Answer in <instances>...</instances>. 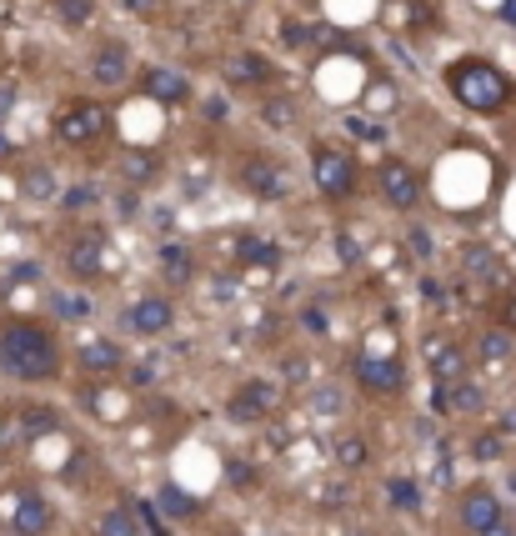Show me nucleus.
Returning a JSON list of instances; mask_svg holds the SVG:
<instances>
[{
    "instance_id": "1",
    "label": "nucleus",
    "mask_w": 516,
    "mask_h": 536,
    "mask_svg": "<svg viewBox=\"0 0 516 536\" xmlns=\"http://www.w3.org/2000/svg\"><path fill=\"white\" fill-rule=\"evenodd\" d=\"M0 371L21 386H51L66 371V351L46 321H6L0 326Z\"/></svg>"
},
{
    "instance_id": "2",
    "label": "nucleus",
    "mask_w": 516,
    "mask_h": 536,
    "mask_svg": "<svg viewBox=\"0 0 516 536\" xmlns=\"http://www.w3.org/2000/svg\"><path fill=\"white\" fill-rule=\"evenodd\" d=\"M441 81H446V91L456 96V106H466V111H476V116H496V111H506V106L516 101L511 76L496 71V66L481 61V56H461V61H451Z\"/></svg>"
},
{
    "instance_id": "3",
    "label": "nucleus",
    "mask_w": 516,
    "mask_h": 536,
    "mask_svg": "<svg viewBox=\"0 0 516 536\" xmlns=\"http://www.w3.org/2000/svg\"><path fill=\"white\" fill-rule=\"evenodd\" d=\"M281 401H286V391H281L276 376H246L241 386H231L221 416L231 426H266V421L281 416Z\"/></svg>"
},
{
    "instance_id": "4",
    "label": "nucleus",
    "mask_w": 516,
    "mask_h": 536,
    "mask_svg": "<svg viewBox=\"0 0 516 536\" xmlns=\"http://www.w3.org/2000/svg\"><path fill=\"white\" fill-rule=\"evenodd\" d=\"M351 381H356L366 396L386 401V396H406L411 366H406V356H401V351H386V356H376V351L356 346V356H351Z\"/></svg>"
},
{
    "instance_id": "5",
    "label": "nucleus",
    "mask_w": 516,
    "mask_h": 536,
    "mask_svg": "<svg viewBox=\"0 0 516 536\" xmlns=\"http://www.w3.org/2000/svg\"><path fill=\"white\" fill-rule=\"evenodd\" d=\"M311 181L326 201H351L361 191V166L351 151L331 146V141H316L311 146Z\"/></svg>"
},
{
    "instance_id": "6",
    "label": "nucleus",
    "mask_w": 516,
    "mask_h": 536,
    "mask_svg": "<svg viewBox=\"0 0 516 536\" xmlns=\"http://www.w3.org/2000/svg\"><path fill=\"white\" fill-rule=\"evenodd\" d=\"M106 131H111V106L96 101V96H81V101H71V106L56 116V141L71 146V151L96 146Z\"/></svg>"
},
{
    "instance_id": "7",
    "label": "nucleus",
    "mask_w": 516,
    "mask_h": 536,
    "mask_svg": "<svg viewBox=\"0 0 516 536\" xmlns=\"http://www.w3.org/2000/svg\"><path fill=\"white\" fill-rule=\"evenodd\" d=\"M376 191H381V201H386L391 211L411 216V211L421 206V196H426V181H421V171H416L406 156H386V161L376 166Z\"/></svg>"
},
{
    "instance_id": "8",
    "label": "nucleus",
    "mask_w": 516,
    "mask_h": 536,
    "mask_svg": "<svg viewBox=\"0 0 516 536\" xmlns=\"http://www.w3.org/2000/svg\"><path fill=\"white\" fill-rule=\"evenodd\" d=\"M121 326H126L131 336L161 341V336H166V331L176 326V301H171V296H161V291H146V296H136V301L126 306Z\"/></svg>"
},
{
    "instance_id": "9",
    "label": "nucleus",
    "mask_w": 516,
    "mask_h": 536,
    "mask_svg": "<svg viewBox=\"0 0 516 536\" xmlns=\"http://www.w3.org/2000/svg\"><path fill=\"white\" fill-rule=\"evenodd\" d=\"M421 361H426V371H431V386H446V381L471 376V351H466L456 336H441V331L421 341Z\"/></svg>"
},
{
    "instance_id": "10",
    "label": "nucleus",
    "mask_w": 516,
    "mask_h": 536,
    "mask_svg": "<svg viewBox=\"0 0 516 536\" xmlns=\"http://www.w3.org/2000/svg\"><path fill=\"white\" fill-rule=\"evenodd\" d=\"M236 181H241V191H251L256 201H281V196L291 191L281 161H271V156H261V151H246V156H241Z\"/></svg>"
},
{
    "instance_id": "11",
    "label": "nucleus",
    "mask_w": 516,
    "mask_h": 536,
    "mask_svg": "<svg viewBox=\"0 0 516 536\" xmlns=\"http://www.w3.org/2000/svg\"><path fill=\"white\" fill-rule=\"evenodd\" d=\"M461 276H471V286H486V291H506V286H516L511 281V266L496 256V246H486V241H471L466 251H461Z\"/></svg>"
},
{
    "instance_id": "12",
    "label": "nucleus",
    "mask_w": 516,
    "mask_h": 536,
    "mask_svg": "<svg viewBox=\"0 0 516 536\" xmlns=\"http://www.w3.org/2000/svg\"><path fill=\"white\" fill-rule=\"evenodd\" d=\"M506 516V506H501V496L491 491V486H466L461 496H456V526L466 531V536H481L486 526H496Z\"/></svg>"
},
{
    "instance_id": "13",
    "label": "nucleus",
    "mask_w": 516,
    "mask_h": 536,
    "mask_svg": "<svg viewBox=\"0 0 516 536\" xmlns=\"http://www.w3.org/2000/svg\"><path fill=\"white\" fill-rule=\"evenodd\" d=\"M471 361H476L486 376L511 371V366H516V336H511V331H501L496 321H491V326H481V331L471 336Z\"/></svg>"
},
{
    "instance_id": "14",
    "label": "nucleus",
    "mask_w": 516,
    "mask_h": 536,
    "mask_svg": "<svg viewBox=\"0 0 516 536\" xmlns=\"http://www.w3.org/2000/svg\"><path fill=\"white\" fill-rule=\"evenodd\" d=\"M76 371L91 376V381H111V376L126 371V346L111 341V336H91V341L76 346Z\"/></svg>"
},
{
    "instance_id": "15",
    "label": "nucleus",
    "mask_w": 516,
    "mask_h": 536,
    "mask_svg": "<svg viewBox=\"0 0 516 536\" xmlns=\"http://www.w3.org/2000/svg\"><path fill=\"white\" fill-rule=\"evenodd\" d=\"M436 416H481L486 411V386L461 376V381H446V386H431V401H426Z\"/></svg>"
},
{
    "instance_id": "16",
    "label": "nucleus",
    "mask_w": 516,
    "mask_h": 536,
    "mask_svg": "<svg viewBox=\"0 0 516 536\" xmlns=\"http://www.w3.org/2000/svg\"><path fill=\"white\" fill-rule=\"evenodd\" d=\"M61 261H66V271H71L76 281H101V276H106V241H101V231L71 236L66 251H61Z\"/></svg>"
},
{
    "instance_id": "17",
    "label": "nucleus",
    "mask_w": 516,
    "mask_h": 536,
    "mask_svg": "<svg viewBox=\"0 0 516 536\" xmlns=\"http://www.w3.org/2000/svg\"><path fill=\"white\" fill-rule=\"evenodd\" d=\"M51 526H56V506L31 486V491H21L16 496V511H11V531L16 536H51Z\"/></svg>"
},
{
    "instance_id": "18",
    "label": "nucleus",
    "mask_w": 516,
    "mask_h": 536,
    "mask_svg": "<svg viewBox=\"0 0 516 536\" xmlns=\"http://www.w3.org/2000/svg\"><path fill=\"white\" fill-rule=\"evenodd\" d=\"M301 406H306L311 421H341L346 406H351V391H346V381H311L301 391Z\"/></svg>"
},
{
    "instance_id": "19",
    "label": "nucleus",
    "mask_w": 516,
    "mask_h": 536,
    "mask_svg": "<svg viewBox=\"0 0 516 536\" xmlns=\"http://www.w3.org/2000/svg\"><path fill=\"white\" fill-rule=\"evenodd\" d=\"M141 91L156 101V106H186L191 101V81L181 76V71H171V66H146L141 71Z\"/></svg>"
},
{
    "instance_id": "20",
    "label": "nucleus",
    "mask_w": 516,
    "mask_h": 536,
    "mask_svg": "<svg viewBox=\"0 0 516 536\" xmlns=\"http://www.w3.org/2000/svg\"><path fill=\"white\" fill-rule=\"evenodd\" d=\"M126 76H131V46L126 41H101L96 46V56H91V81L96 86H126Z\"/></svg>"
},
{
    "instance_id": "21",
    "label": "nucleus",
    "mask_w": 516,
    "mask_h": 536,
    "mask_svg": "<svg viewBox=\"0 0 516 536\" xmlns=\"http://www.w3.org/2000/svg\"><path fill=\"white\" fill-rule=\"evenodd\" d=\"M221 76H226V86H271L276 81V66L266 61V56H256V51H231L226 61H221Z\"/></svg>"
},
{
    "instance_id": "22",
    "label": "nucleus",
    "mask_w": 516,
    "mask_h": 536,
    "mask_svg": "<svg viewBox=\"0 0 516 536\" xmlns=\"http://www.w3.org/2000/svg\"><path fill=\"white\" fill-rule=\"evenodd\" d=\"M371 456H376V451H371V436H366V431H341V436L331 441V461H336L341 471H351V476L366 471Z\"/></svg>"
},
{
    "instance_id": "23",
    "label": "nucleus",
    "mask_w": 516,
    "mask_h": 536,
    "mask_svg": "<svg viewBox=\"0 0 516 536\" xmlns=\"http://www.w3.org/2000/svg\"><path fill=\"white\" fill-rule=\"evenodd\" d=\"M21 196H26L31 206H51V201L61 196V181H56V171H51V166H41V161L21 166Z\"/></svg>"
},
{
    "instance_id": "24",
    "label": "nucleus",
    "mask_w": 516,
    "mask_h": 536,
    "mask_svg": "<svg viewBox=\"0 0 516 536\" xmlns=\"http://www.w3.org/2000/svg\"><path fill=\"white\" fill-rule=\"evenodd\" d=\"M146 526L136 521V511L131 506H121V501H111V506H101L96 511V521H91V536H141Z\"/></svg>"
},
{
    "instance_id": "25",
    "label": "nucleus",
    "mask_w": 516,
    "mask_h": 536,
    "mask_svg": "<svg viewBox=\"0 0 516 536\" xmlns=\"http://www.w3.org/2000/svg\"><path fill=\"white\" fill-rule=\"evenodd\" d=\"M386 26L426 31V26H436V6H431V0H391V6H386Z\"/></svg>"
},
{
    "instance_id": "26",
    "label": "nucleus",
    "mask_w": 516,
    "mask_h": 536,
    "mask_svg": "<svg viewBox=\"0 0 516 536\" xmlns=\"http://www.w3.org/2000/svg\"><path fill=\"white\" fill-rule=\"evenodd\" d=\"M16 421H21V436H26V441H41V436H51V431L61 426V411L46 406V401H26V406L16 411Z\"/></svg>"
},
{
    "instance_id": "27",
    "label": "nucleus",
    "mask_w": 516,
    "mask_h": 536,
    "mask_svg": "<svg viewBox=\"0 0 516 536\" xmlns=\"http://www.w3.org/2000/svg\"><path fill=\"white\" fill-rule=\"evenodd\" d=\"M256 116H261V126H266V131H296V121H301L296 101H291V96H281V91H271V96L256 106Z\"/></svg>"
},
{
    "instance_id": "28",
    "label": "nucleus",
    "mask_w": 516,
    "mask_h": 536,
    "mask_svg": "<svg viewBox=\"0 0 516 536\" xmlns=\"http://www.w3.org/2000/svg\"><path fill=\"white\" fill-rule=\"evenodd\" d=\"M236 261H241V266L276 271V266H281V246L266 241V236H236Z\"/></svg>"
},
{
    "instance_id": "29",
    "label": "nucleus",
    "mask_w": 516,
    "mask_h": 536,
    "mask_svg": "<svg viewBox=\"0 0 516 536\" xmlns=\"http://www.w3.org/2000/svg\"><path fill=\"white\" fill-rule=\"evenodd\" d=\"M161 271H166L171 286H191V276H196V256H191V246L166 241V246H161Z\"/></svg>"
},
{
    "instance_id": "30",
    "label": "nucleus",
    "mask_w": 516,
    "mask_h": 536,
    "mask_svg": "<svg viewBox=\"0 0 516 536\" xmlns=\"http://www.w3.org/2000/svg\"><path fill=\"white\" fill-rule=\"evenodd\" d=\"M161 166H166L161 151H126V156H121V176H126L131 186H151V181L161 176Z\"/></svg>"
},
{
    "instance_id": "31",
    "label": "nucleus",
    "mask_w": 516,
    "mask_h": 536,
    "mask_svg": "<svg viewBox=\"0 0 516 536\" xmlns=\"http://www.w3.org/2000/svg\"><path fill=\"white\" fill-rule=\"evenodd\" d=\"M86 401H91V416H96V421H126V416H131V411H126V396H121V391H111L106 381H101V386H91V391H86Z\"/></svg>"
},
{
    "instance_id": "32",
    "label": "nucleus",
    "mask_w": 516,
    "mask_h": 536,
    "mask_svg": "<svg viewBox=\"0 0 516 536\" xmlns=\"http://www.w3.org/2000/svg\"><path fill=\"white\" fill-rule=\"evenodd\" d=\"M276 381H281V391H306V386H311V356L286 351L281 366H276Z\"/></svg>"
},
{
    "instance_id": "33",
    "label": "nucleus",
    "mask_w": 516,
    "mask_h": 536,
    "mask_svg": "<svg viewBox=\"0 0 516 536\" xmlns=\"http://www.w3.org/2000/svg\"><path fill=\"white\" fill-rule=\"evenodd\" d=\"M506 446H511V441H506L496 426H486V431H476V436H471V446H466V451H471V461L491 466V461H501V456H506Z\"/></svg>"
},
{
    "instance_id": "34",
    "label": "nucleus",
    "mask_w": 516,
    "mask_h": 536,
    "mask_svg": "<svg viewBox=\"0 0 516 536\" xmlns=\"http://www.w3.org/2000/svg\"><path fill=\"white\" fill-rule=\"evenodd\" d=\"M131 371H126V381L136 386V391H151V386H161V376H166V361L161 356H146V361H126Z\"/></svg>"
},
{
    "instance_id": "35",
    "label": "nucleus",
    "mask_w": 516,
    "mask_h": 536,
    "mask_svg": "<svg viewBox=\"0 0 516 536\" xmlns=\"http://www.w3.org/2000/svg\"><path fill=\"white\" fill-rule=\"evenodd\" d=\"M226 476H231V486H236V491H246V496H251V491H261V471H256L246 456H231Z\"/></svg>"
},
{
    "instance_id": "36",
    "label": "nucleus",
    "mask_w": 516,
    "mask_h": 536,
    "mask_svg": "<svg viewBox=\"0 0 516 536\" xmlns=\"http://www.w3.org/2000/svg\"><path fill=\"white\" fill-rule=\"evenodd\" d=\"M261 446H266L271 456H286V451L296 446V441H291V426H286L281 416H276V421H266V431H261Z\"/></svg>"
},
{
    "instance_id": "37",
    "label": "nucleus",
    "mask_w": 516,
    "mask_h": 536,
    "mask_svg": "<svg viewBox=\"0 0 516 536\" xmlns=\"http://www.w3.org/2000/svg\"><path fill=\"white\" fill-rule=\"evenodd\" d=\"M56 16H61V26H86L96 16V6L91 0H56Z\"/></svg>"
},
{
    "instance_id": "38",
    "label": "nucleus",
    "mask_w": 516,
    "mask_h": 536,
    "mask_svg": "<svg viewBox=\"0 0 516 536\" xmlns=\"http://www.w3.org/2000/svg\"><path fill=\"white\" fill-rule=\"evenodd\" d=\"M116 6H121L126 16H136V21H156V16H166L171 0H116Z\"/></svg>"
},
{
    "instance_id": "39",
    "label": "nucleus",
    "mask_w": 516,
    "mask_h": 536,
    "mask_svg": "<svg viewBox=\"0 0 516 536\" xmlns=\"http://www.w3.org/2000/svg\"><path fill=\"white\" fill-rule=\"evenodd\" d=\"M366 101H371L376 111H396V101H401V91H396V81H371V91H366Z\"/></svg>"
},
{
    "instance_id": "40",
    "label": "nucleus",
    "mask_w": 516,
    "mask_h": 536,
    "mask_svg": "<svg viewBox=\"0 0 516 536\" xmlns=\"http://www.w3.org/2000/svg\"><path fill=\"white\" fill-rule=\"evenodd\" d=\"M496 326L516 336V286H506V291L496 296Z\"/></svg>"
},
{
    "instance_id": "41",
    "label": "nucleus",
    "mask_w": 516,
    "mask_h": 536,
    "mask_svg": "<svg viewBox=\"0 0 516 536\" xmlns=\"http://www.w3.org/2000/svg\"><path fill=\"white\" fill-rule=\"evenodd\" d=\"M301 331H306V336H316V341H321V336H331L326 311H321V306H301Z\"/></svg>"
},
{
    "instance_id": "42",
    "label": "nucleus",
    "mask_w": 516,
    "mask_h": 536,
    "mask_svg": "<svg viewBox=\"0 0 516 536\" xmlns=\"http://www.w3.org/2000/svg\"><path fill=\"white\" fill-rule=\"evenodd\" d=\"M61 206H66V211H91V206H96V186H71V191L61 196Z\"/></svg>"
},
{
    "instance_id": "43",
    "label": "nucleus",
    "mask_w": 516,
    "mask_h": 536,
    "mask_svg": "<svg viewBox=\"0 0 516 536\" xmlns=\"http://www.w3.org/2000/svg\"><path fill=\"white\" fill-rule=\"evenodd\" d=\"M161 501H166V506H171L176 516H196V511H201V506H196V501H186V496H181L176 486H161Z\"/></svg>"
},
{
    "instance_id": "44",
    "label": "nucleus",
    "mask_w": 516,
    "mask_h": 536,
    "mask_svg": "<svg viewBox=\"0 0 516 536\" xmlns=\"http://www.w3.org/2000/svg\"><path fill=\"white\" fill-rule=\"evenodd\" d=\"M386 496H391L396 506H416V491H411V481H406V476H396V481H386Z\"/></svg>"
},
{
    "instance_id": "45",
    "label": "nucleus",
    "mask_w": 516,
    "mask_h": 536,
    "mask_svg": "<svg viewBox=\"0 0 516 536\" xmlns=\"http://www.w3.org/2000/svg\"><path fill=\"white\" fill-rule=\"evenodd\" d=\"M336 256H341V261H346V266H356V261H361V256H366V251H361V246H356V236H346V231H341V236H336Z\"/></svg>"
},
{
    "instance_id": "46",
    "label": "nucleus",
    "mask_w": 516,
    "mask_h": 536,
    "mask_svg": "<svg viewBox=\"0 0 516 536\" xmlns=\"http://www.w3.org/2000/svg\"><path fill=\"white\" fill-rule=\"evenodd\" d=\"M421 301H426V306H446V286L426 276V281H421Z\"/></svg>"
},
{
    "instance_id": "47",
    "label": "nucleus",
    "mask_w": 516,
    "mask_h": 536,
    "mask_svg": "<svg viewBox=\"0 0 516 536\" xmlns=\"http://www.w3.org/2000/svg\"><path fill=\"white\" fill-rule=\"evenodd\" d=\"M346 131H356V136H366V141H381V131H376L366 116H346Z\"/></svg>"
},
{
    "instance_id": "48",
    "label": "nucleus",
    "mask_w": 516,
    "mask_h": 536,
    "mask_svg": "<svg viewBox=\"0 0 516 536\" xmlns=\"http://www.w3.org/2000/svg\"><path fill=\"white\" fill-rule=\"evenodd\" d=\"M406 241H411V251H416V256H421V261H426V256H431V251H436V241H431V236H426V231H421V226H416V231H411V236H406Z\"/></svg>"
},
{
    "instance_id": "49",
    "label": "nucleus",
    "mask_w": 516,
    "mask_h": 536,
    "mask_svg": "<svg viewBox=\"0 0 516 536\" xmlns=\"http://www.w3.org/2000/svg\"><path fill=\"white\" fill-rule=\"evenodd\" d=\"M56 311H61V316H86V301H81V296H61Z\"/></svg>"
},
{
    "instance_id": "50",
    "label": "nucleus",
    "mask_w": 516,
    "mask_h": 536,
    "mask_svg": "<svg viewBox=\"0 0 516 536\" xmlns=\"http://www.w3.org/2000/svg\"><path fill=\"white\" fill-rule=\"evenodd\" d=\"M116 216H121V221H136V191H126V196L116 201Z\"/></svg>"
},
{
    "instance_id": "51",
    "label": "nucleus",
    "mask_w": 516,
    "mask_h": 536,
    "mask_svg": "<svg viewBox=\"0 0 516 536\" xmlns=\"http://www.w3.org/2000/svg\"><path fill=\"white\" fill-rule=\"evenodd\" d=\"M481 536H516V521H511V516H501V521H496V526H486Z\"/></svg>"
},
{
    "instance_id": "52",
    "label": "nucleus",
    "mask_w": 516,
    "mask_h": 536,
    "mask_svg": "<svg viewBox=\"0 0 516 536\" xmlns=\"http://www.w3.org/2000/svg\"><path fill=\"white\" fill-rule=\"evenodd\" d=\"M501 21H511V26H516V0H506V6H501Z\"/></svg>"
},
{
    "instance_id": "53",
    "label": "nucleus",
    "mask_w": 516,
    "mask_h": 536,
    "mask_svg": "<svg viewBox=\"0 0 516 536\" xmlns=\"http://www.w3.org/2000/svg\"><path fill=\"white\" fill-rule=\"evenodd\" d=\"M0 156H11V141H6V136H0Z\"/></svg>"
},
{
    "instance_id": "54",
    "label": "nucleus",
    "mask_w": 516,
    "mask_h": 536,
    "mask_svg": "<svg viewBox=\"0 0 516 536\" xmlns=\"http://www.w3.org/2000/svg\"><path fill=\"white\" fill-rule=\"evenodd\" d=\"M506 486H511V491H516V476H511V481H506Z\"/></svg>"
}]
</instances>
